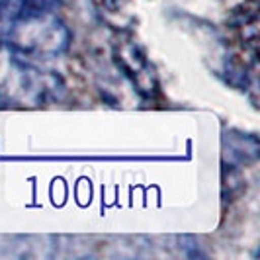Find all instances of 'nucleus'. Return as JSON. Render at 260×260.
Returning <instances> with one entry per match:
<instances>
[{
    "label": "nucleus",
    "mask_w": 260,
    "mask_h": 260,
    "mask_svg": "<svg viewBox=\"0 0 260 260\" xmlns=\"http://www.w3.org/2000/svg\"><path fill=\"white\" fill-rule=\"evenodd\" d=\"M59 78L0 41V104L41 106L59 90Z\"/></svg>",
    "instance_id": "2"
},
{
    "label": "nucleus",
    "mask_w": 260,
    "mask_h": 260,
    "mask_svg": "<svg viewBox=\"0 0 260 260\" xmlns=\"http://www.w3.org/2000/svg\"><path fill=\"white\" fill-rule=\"evenodd\" d=\"M114 61L141 98L153 100L158 94V77L155 65L137 41L129 38L117 39L114 43Z\"/></svg>",
    "instance_id": "3"
},
{
    "label": "nucleus",
    "mask_w": 260,
    "mask_h": 260,
    "mask_svg": "<svg viewBox=\"0 0 260 260\" xmlns=\"http://www.w3.org/2000/svg\"><path fill=\"white\" fill-rule=\"evenodd\" d=\"M0 41L27 59H57L71 45V29L43 2L26 0L6 24Z\"/></svg>",
    "instance_id": "1"
},
{
    "label": "nucleus",
    "mask_w": 260,
    "mask_h": 260,
    "mask_svg": "<svg viewBox=\"0 0 260 260\" xmlns=\"http://www.w3.org/2000/svg\"><path fill=\"white\" fill-rule=\"evenodd\" d=\"M98 12L110 24L121 27L133 20V10L137 8V0H94Z\"/></svg>",
    "instance_id": "4"
}]
</instances>
